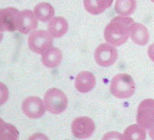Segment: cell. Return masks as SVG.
<instances>
[{
    "label": "cell",
    "mask_w": 154,
    "mask_h": 140,
    "mask_svg": "<svg viewBox=\"0 0 154 140\" xmlns=\"http://www.w3.org/2000/svg\"><path fill=\"white\" fill-rule=\"evenodd\" d=\"M136 7V0H116L114 9L117 14L127 16L133 14Z\"/></svg>",
    "instance_id": "e0dca14e"
},
{
    "label": "cell",
    "mask_w": 154,
    "mask_h": 140,
    "mask_svg": "<svg viewBox=\"0 0 154 140\" xmlns=\"http://www.w3.org/2000/svg\"><path fill=\"white\" fill-rule=\"evenodd\" d=\"M38 26L37 18L31 10L19 11L17 28V30L24 34H27L35 30Z\"/></svg>",
    "instance_id": "9c48e42d"
},
{
    "label": "cell",
    "mask_w": 154,
    "mask_h": 140,
    "mask_svg": "<svg viewBox=\"0 0 154 140\" xmlns=\"http://www.w3.org/2000/svg\"><path fill=\"white\" fill-rule=\"evenodd\" d=\"M34 14L37 19L41 22H46L53 18L54 10L50 4L40 3L35 7Z\"/></svg>",
    "instance_id": "2e32d148"
},
{
    "label": "cell",
    "mask_w": 154,
    "mask_h": 140,
    "mask_svg": "<svg viewBox=\"0 0 154 140\" xmlns=\"http://www.w3.org/2000/svg\"><path fill=\"white\" fill-rule=\"evenodd\" d=\"M53 36L45 30L32 32L28 38L29 48L34 52L42 54L52 46Z\"/></svg>",
    "instance_id": "5b68a950"
},
{
    "label": "cell",
    "mask_w": 154,
    "mask_h": 140,
    "mask_svg": "<svg viewBox=\"0 0 154 140\" xmlns=\"http://www.w3.org/2000/svg\"><path fill=\"white\" fill-rule=\"evenodd\" d=\"M19 132L13 125L2 122L1 139H18Z\"/></svg>",
    "instance_id": "d6986e66"
},
{
    "label": "cell",
    "mask_w": 154,
    "mask_h": 140,
    "mask_svg": "<svg viewBox=\"0 0 154 140\" xmlns=\"http://www.w3.org/2000/svg\"><path fill=\"white\" fill-rule=\"evenodd\" d=\"M19 11L14 7H8L0 10L1 31L12 32L17 30V23Z\"/></svg>",
    "instance_id": "30bf717a"
},
{
    "label": "cell",
    "mask_w": 154,
    "mask_h": 140,
    "mask_svg": "<svg viewBox=\"0 0 154 140\" xmlns=\"http://www.w3.org/2000/svg\"><path fill=\"white\" fill-rule=\"evenodd\" d=\"M96 83V78L92 73L83 71L77 76L74 85L77 90L82 93H87L94 87Z\"/></svg>",
    "instance_id": "8fae6325"
},
{
    "label": "cell",
    "mask_w": 154,
    "mask_h": 140,
    "mask_svg": "<svg viewBox=\"0 0 154 140\" xmlns=\"http://www.w3.org/2000/svg\"><path fill=\"white\" fill-rule=\"evenodd\" d=\"M62 58V54L61 51L56 47L51 46L42 54L41 61L45 67L54 68L60 64Z\"/></svg>",
    "instance_id": "5bb4252c"
},
{
    "label": "cell",
    "mask_w": 154,
    "mask_h": 140,
    "mask_svg": "<svg viewBox=\"0 0 154 140\" xmlns=\"http://www.w3.org/2000/svg\"><path fill=\"white\" fill-rule=\"evenodd\" d=\"M154 101L147 99L143 101L139 105L137 112V122L144 129L151 132L153 136L154 126Z\"/></svg>",
    "instance_id": "277c9868"
},
{
    "label": "cell",
    "mask_w": 154,
    "mask_h": 140,
    "mask_svg": "<svg viewBox=\"0 0 154 140\" xmlns=\"http://www.w3.org/2000/svg\"><path fill=\"white\" fill-rule=\"evenodd\" d=\"M68 29L66 20L62 16H56L50 20L48 25L50 34L54 38H59L66 34Z\"/></svg>",
    "instance_id": "4fadbf2b"
},
{
    "label": "cell",
    "mask_w": 154,
    "mask_h": 140,
    "mask_svg": "<svg viewBox=\"0 0 154 140\" xmlns=\"http://www.w3.org/2000/svg\"><path fill=\"white\" fill-rule=\"evenodd\" d=\"M44 102L46 109L54 114L63 112L68 105V99L65 94L56 88L50 89L45 93Z\"/></svg>",
    "instance_id": "3957f363"
},
{
    "label": "cell",
    "mask_w": 154,
    "mask_h": 140,
    "mask_svg": "<svg viewBox=\"0 0 154 140\" xmlns=\"http://www.w3.org/2000/svg\"><path fill=\"white\" fill-rule=\"evenodd\" d=\"M45 106L43 101L38 97L29 96L22 103V111L29 118L36 119L41 117L45 113Z\"/></svg>",
    "instance_id": "ba28073f"
},
{
    "label": "cell",
    "mask_w": 154,
    "mask_h": 140,
    "mask_svg": "<svg viewBox=\"0 0 154 140\" xmlns=\"http://www.w3.org/2000/svg\"><path fill=\"white\" fill-rule=\"evenodd\" d=\"M129 36L134 43L140 46L146 45L149 39V33L143 24L133 22L129 28Z\"/></svg>",
    "instance_id": "7c38bea8"
},
{
    "label": "cell",
    "mask_w": 154,
    "mask_h": 140,
    "mask_svg": "<svg viewBox=\"0 0 154 140\" xmlns=\"http://www.w3.org/2000/svg\"><path fill=\"white\" fill-rule=\"evenodd\" d=\"M114 0H84L85 10L92 15H99L111 7Z\"/></svg>",
    "instance_id": "9a60e30c"
},
{
    "label": "cell",
    "mask_w": 154,
    "mask_h": 140,
    "mask_svg": "<svg viewBox=\"0 0 154 140\" xmlns=\"http://www.w3.org/2000/svg\"><path fill=\"white\" fill-rule=\"evenodd\" d=\"M145 129L139 124H132L128 126L122 135L123 139L144 140L146 139Z\"/></svg>",
    "instance_id": "ac0fdd59"
},
{
    "label": "cell",
    "mask_w": 154,
    "mask_h": 140,
    "mask_svg": "<svg viewBox=\"0 0 154 140\" xmlns=\"http://www.w3.org/2000/svg\"><path fill=\"white\" fill-rule=\"evenodd\" d=\"M94 55L97 64L106 67L116 63L118 58V52L116 48L112 45L103 43L96 49Z\"/></svg>",
    "instance_id": "8992f818"
},
{
    "label": "cell",
    "mask_w": 154,
    "mask_h": 140,
    "mask_svg": "<svg viewBox=\"0 0 154 140\" xmlns=\"http://www.w3.org/2000/svg\"><path fill=\"white\" fill-rule=\"evenodd\" d=\"M134 22L131 18L116 16L111 19L104 30V38L109 44L119 46L124 44L129 36V28Z\"/></svg>",
    "instance_id": "6da1fadb"
},
{
    "label": "cell",
    "mask_w": 154,
    "mask_h": 140,
    "mask_svg": "<svg viewBox=\"0 0 154 140\" xmlns=\"http://www.w3.org/2000/svg\"><path fill=\"white\" fill-rule=\"evenodd\" d=\"M95 130L94 121L90 117L84 116L75 118L71 124V130L74 136L79 139L90 137Z\"/></svg>",
    "instance_id": "52a82bcc"
},
{
    "label": "cell",
    "mask_w": 154,
    "mask_h": 140,
    "mask_svg": "<svg viewBox=\"0 0 154 140\" xmlns=\"http://www.w3.org/2000/svg\"><path fill=\"white\" fill-rule=\"evenodd\" d=\"M135 89L133 78L126 74H119L115 75L111 82L110 92L118 99H128L131 97Z\"/></svg>",
    "instance_id": "7a4b0ae2"
}]
</instances>
